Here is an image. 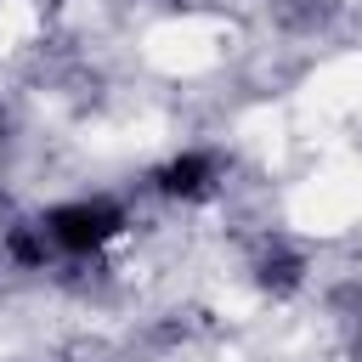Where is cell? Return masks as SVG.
Listing matches in <instances>:
<instances>
[{"label": "cell", "mask_w": 362, "mask_h": 362, "mask_svg": "<svg viewBox=\"0 0 362 362\" xmlns=\"http://www.w3.org/2000/svg\"><path fill=\"white\" fill-rule=\"evenodd\" d=\"M40 232H45V243H57V249H68V255H90V249H102L107 238L124 232V209L107 204V198L57 204V209L40 221Z\"/></svg>", "instance_id": "obj_1"}, {"label": "cell", "mask_w": 362, "mask_h": 362, "mask_svg": "<svg viewBox=\"0 0 362 362\" xmlns=\"http://www.w3.org/2000/svg\"><path fill=\"white\" fill-rule=\"evenodd\" d=\"M153 181H158L164 198H198V192H209V181H215V158H209V153H181V158H170Z\"/></svg>", "instance_id": "obj_2"}, {"label": "cell", "mask_w": 362, "mask_h": 362, "mask_svg": "<svg viewBox=\"0 0 362 362\" xmlns=\"http://www.w3.org/2000/svg\"><path fill=\"white\" fill-rule=\"evenodd\" d=\"M260 283H266V288H294V283H300V260H294V255L260 260Z\"/></svg>", "instance_id": "obj_3"}]
</instances>
